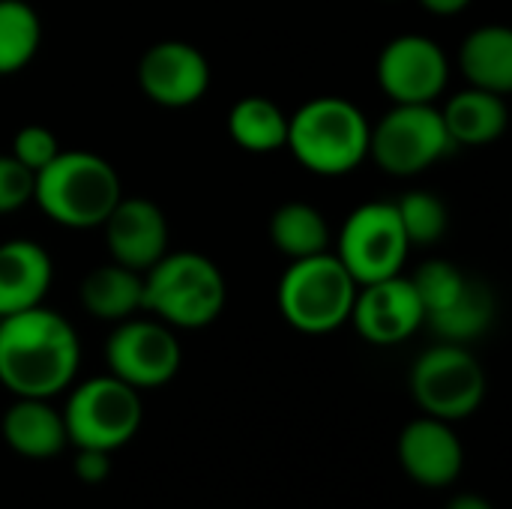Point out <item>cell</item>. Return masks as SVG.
<instances>
[{
    "label": "cell",
    "mask_w": 512,
    "mask_h": 509,
    "mask_svg": "<svg viewBox=\"0 0 512 509\" xmlns=\"http://www.w3.org/2000/svg\"><path fill=\"white\" fill-rule=\"evenodd\" d=\"M81 366L75 327L48 306L0 318V384L21 399H54Z\"/></svg>",
    "instance_id": "cell-1"
},
{
    "label": "cell",
    "mask_w": 512,
    "mask_h": 509,
    "mask_svg": "<svg viewBox=\"0 0 512 509\" xmlns=\"http://www.w3.org/2000/svg\"><path fill=\"white\" fill-rule=\"evenodd\" d=\"M120 198L123 186L114 165L90 150H60L33 174L36 207L72 231L102 228Z\"/></svg>",
    "instance_id": "cell-2"
},
{
    "label": "cell",
    "mask_w": 512,
    "mask_h": 509,
    "mask_svg": "<svg viewBox=\"0 0 512 509\" xmlns=\"http://www.w3.org/2000/svg\"><path fill=\"white\" fill-rule=\"evenodd\" d=\"M372 123L345 96H315L288 117L291 156L318 177H345L369 159Z\"/></svg>",
    "instance_id": "cell-3"
},
{
    "label": "cell",
    "mask_w": 512,
    "mask_h": 509,
    "mask_svg": "<svg viewBox=\"0 0 512 509\" xmlns=\"http://www.w3.org/2000/svg\"><path fill=\"white\" fill-rule=\"evenodd\" d=\"M141 276L144 312L171 330H201L225 312L228 282L201 252H165Z\"/></svg>",
    "instance_id": "cell-4"
},
{
    "label": "cell",
    "mask_w": 512,
    "mask_h": 509,
    "mask_svg": "<svg viewBox=\"0 0 512 509\" xmlns=\"http://www.w3.org/2000/svg\"><path fill=\"white\" fill-rule=\"evenodd\" d=\"M357 282L336 258V252H321L291 261L276 288V303L282 318L306 336H324L348 324Z\"/></svg>",
    "instance_id": "cell-5"
},
{
    "label": "cell",
    "mask_w": 512,
    "mask_h": 509,
    "mask_svg": "<svg viewBox=\"0 0 512 509\" xmlns=\"http://www.w3.org/2000/svg\"><path fill=\"white\" fill-rule=\"evenodd\" d=\"M60 414L75 450L84 447L114 453L138 435L144 405L135 387L114 375H96L72 387Z\"/></svg>",
    "instance_id": "cell-6"
},
{
    "label": "cell",
    "mask_w": 512,
    "mask_h": 509,
    "mask_svg": "<svg viewBox=\"0 0 512 509\" xmlns=\"http://www.w3.org/2000/svg\"><path fill=\"white\" fill-rule=\"evenodd\" d=\"M450 150L453 141L435 102H393V108L369 129V159L393 177H417L441 162Z\"/></svg>",
    "instance_id": "cell-7"
},
{
    "label": "cell",
    "mask_w": 512,
    "mask_h": 509,
    "mask_svg": "<svg viewBox=\"0 0 512 509\" xmlns=\"http://www.w3.org/2000/svg\"><path fill=\"white\" fill-rule=\"evenodd\" d=\"M408 387L423 414L456 423L483 405L486 372L468 345L438 342L414 360Z\"/></svg>",
    "instance_id": "cell-8"
},
{
    "label": "cell",
    "mask_w": 512,
    "mask_h": 509,
    "mask_svg": "<svg viewBox=\"0 0 512 509\" xmlns=\"http://www.w3.org/2000/svg\"><path fill=\"white\" fill-rule=\"evenodd\" d=\"M411 243L393 201H366L348 213L336 237V258L357 285L399 276Z\"/></svg>",
    "instance_id": "cell-9"
},
{
    "label": "cell",
    "mask_w": 512,
    "mask_h": 509,
    "mask_svg": "<svg viewBox=\"0 0 512 509\" xmlns=\"http://www.w3.org/2000/svg\"><path fill=\"white\" fill-rule=\"evenodd\" d=\"M105 363L108 375L120 378L123 384L141 390L165 387L177 378L183 363V348L177 333L150 318H126L114 324L111 336L105 339Z\"/></svg>",
    "instance_id": "cell-10"
},
{
    "label": "cell",
    "mask_w": 512,
    "mask_h": 509,
    "mask_svg": "<svg viewBox=\"0 0 512 509\" xmlns=\"http://www.w3.org/2000/svg\"><path fill=\"white\" fill-rule=\"evenodd\" d=\"M378 84L390 102L432 105L450 81V60L444 48L423 33H402L378 54Z\"/></svg>",
    "instance_id": "cell-11"
},
{
    "label": "cell",
    "mask_w": 512,
    "mask_h": 509,
    "mask_svg": "<svg viewBox=\"0 0 512 509\" xmlns=\"http://www.w3.org/2000/svg\"><path fill=\"white\" fill-rule=\"evenodd\" d=\"M138 87L153 105L189 108L210 90V63L192 42L162 39L138 60Z\"/></svg>",
    "instance_id": "cell-12"
},
{
    "label": "cell",
    "mask_w": 512,
    "mask_h": 509,
    "mask_svg": "<svg viewBox=\"0 0 512 509\" xmlns=\"http://www.w3.org/2000/svg\"><path fill=\"white\" fill-rule=\"evenodd\" d=\"M354 330L363 342L390 348L408 342L420 327H426V315L420 297L408 276H390L357 288L351 318Z\"/></svg>",
    "instance_id": "cell-13"
},
{
    "label": "cell",
    "mask_w": 512,
    "mask_h": 509,
    "mask_svg": "<svg viewBox=\"0 0 512 509\" xmlns=\"http://www.w3.org/2000/svg\"><path fill=\"white\" fill-rule=\"evenodd\" d=\"M399 465L414 483L426 489H447L465 468L462 438L453 423L423 414L399 435Z\"/></svg>",
    "instance_id": "cell-14"
},
{
    "label": "cell",
    "mask_w": 512,
    "mask_h": 509,
    "mask_svg": "<svg viewBox=\"0 0 512 509\" xmlns=\"http://www.w3.org/2000/svg\"><path fill=\"white\" fill-rule=\"evenodd\" d=\"M111 261L144 273L168 252V219L150 198L123 195L102 222Z\"/></svg>",
    "instance_id": "cell-15"
},
{
    "label": "cell",
    "mask_w": 512,
    "mask_h": 509,
    "mask_svg": "<svg viewBox=\"0 0 512 509\" xmlns=\"http://www.w3.org/2000/svg\"><path fill=\"white\" fill-rule=\"evenodd\" d=\"M0 435L12 453H18L21 459H33V462L54 459L69 447L63 414L60 408L51 405V399L15 396V402L3 411Z\"/></svg>",
    "instance_id": "cell-16"
},
{
    "label": "cell",
    "mask_w": 512,
    "mask_h": 509,
    "mask_svg": "<svg viewBox=\"0 0 512 509\" xmlns=\"http://www.w3.org/2000/svg\"><path fill=\"white\" fill-rule=\"evenodd\" d=\"M54 279L51 255L27 240L15 237L0 243V315H15L42 306Z\"/></svg>",
    "instance_id": "cell-17"
},
{
    "label": "cell",
    "mask_w": 512,
    "mask_h": 509,
    "mask_svg": "<svg viewBox=\"0 0 512 509\" xmlns=\"http://www.w3.org/2000/svg\"><path fill=\"white\" fill-rule=\"evenodd\" d=\"M441 117L453 147H483L507 132L510 108H507V96L468 87L447 99Z\"/></svg>",
    "instance_id": "cell-18"
},
{
    "label": "cell",
    "mask_w": 512,
    "mask_h": 509,
    "mask_svg": "<svg viewBox=\"0 0 512 509\" xmlns=\"http://www.w3.org/2000/svg\"><path fill=\"white\" fill-rule=\"evenodd\" d=\"M78 300L90 318L120 324L144 312V276L117 261L99 264L81 279Z\"/></svg>",
    "instance_id": "cell-19"
},
{
    "label": "cell",
    "mask_w": 512,
    "mask_h": 509,
    "mask_svg": "<svg viewBox=\"0 0 512 509\" xmlns=\"http://www.w3.org/2000/svg\"><path fill=\"white\" fill-rule=\"evenodd\" d=\"M459 69L468 87L507 96L512 90V30L507 24H483L459 45Z\"/></svg>",
    "instance_id": "cell-20"
},
{
    "label": "cell",
    "mask_w": 512,
    "mask_h": 509,
    "mask_svg": "<svg viewBox=\"0 0 512 509\" xmlns=\"http://www.w3.org/2000/svg\"><path fill=\"white\" fill-rule=\"evenodd\" d=\"M228 135L246 153H276L288 144V114L267 96H243L228 111Z\"/></svg>",
    "instance_id": "cell-21"
},
{
    "label": "cell",
    "mask_w": 512,
    "mask_h": 509,
    "mask_svg": "<svg viewBox=\"0 0 512 509\" xmlns=\"http://www.w3.org/2000/svg\"><path fill=\"white\" fill-rule=\"evenodd\" d=\"M267 231H270V243L291 261L321 255L330 249L327 216L306 201H288V204L276 207Z\"/></svg>",
    "instance_id": "cell-22"
},
{
    "label": "cell",
    "mask_w": 512,
    "mask_h": 509,
    "mask_svg": "<svg viewBox=\"0 0 512 509\" xmlns=\"http://www.w3.org/2000/svg\"><path fill=\"white\" fill-rule=\"evenodd\" d=\"M495 321V297L486 285L480 282H468V288L459 294V300L453 306H447L444 312H435L426 318V327L441 339V342H453V345H471L480 336L489 333Z\"/></svg>",
    "instance_id": "cell-23"
},
{
    "label": "cell",
    "mask_w": 512,
    "mask_h": 509,
    "mask_svg": "<svg viewBox=\"0 0 512 509\" xmlns=\"http://www.w3.org/2000/svg\"><path fill=\"white\" fill-rule=\"evenodd\" d=\"M42 21L27 0H0V75L21 72L39 51Z\"/></svg>",
    "instance_id": "cell-24"
},
{
    "label": "cell",
    "mask_w": 512,
    "mask_h": 509,
    "mask_svg": "<svg viewBox=\"0 0 512 509\" xmlns=\"http://www.w3.org/2000/svg\"><path fill=\"white\" fill-rule=\"evenodd\" d=\"M393 204H396V213L402 219V228L411 246H435L447 234L450 213L441 195L429 189H414V192H405Z\"/></svg>",
    "instance_id": "cell-25"
},
{
    "label": "cell",
    "mask_w": 512,
    "mask_h": 509,
    "mask_svg": "<svg viewBox=\"0 0 512 509\" xmlns=\"http://www.w3.org/2000/svg\"><path fill=\"white\" fill-rule=\"evenodd\" d=\"M417 297H420V306H423V315H435V312H444L447 306H453L459 300V294L468 288L471 276H465L453 261L447 258H432V261H423L417 267L414 276H408Z\"/></svg>",
    "instance_id": "cell-26"
},
{
    "label": "cell",
    "mask_w": 512,
    "mask_h": 509,
    "mask_svg": "<svg viewBox=\"0 0 512 509\" xmlns=\"http://www.w3.org/2000/svg\"><path fill=\"white\" fill-rule=\"evenodd\" d=\"M63 147H60V138L48 129V126H42V123H27V126H21L18 132H15V138H12V156L27 168V171H39V168H45L57 153H60Z\"/></svg>",
    "instance_id": "cell-27"
},
{
    "label": "cell",
    "mask_w": 512,
    "mask_h": 509,
    "mask_svg": "<svg viewBox=\"0 0 512 509\" xmlns=\"http://www.w3.org/2000/svg\"><path fill=\"white\" fill-rule=\"evenodd\" d=\"M33 201V171H27L12 153H0V216L21 210Z\"/></svg>",
    "instance_id": "cell-28"
},
{
    "label": "cell",
    "mask_w": 512,
    "mask_h": 509,
    "mask_svg": "<svg viewBox=\"0 0 512 509\" xmlns=\"http://www.w3.org/2000/svg\"><path fill=\"white\" fill-rule=\"evenodd\" d=\"M72 471H75V477H78L81 483H87V486H99V483H105V480H108V474H111V453H105V450H84V447H78L75 462H72Z\"/></svg>",
    "instance_id": "cell-29"
},
{
    "label": "cell",
    "mask_w": 512,
    "mask_h": 509,
    "mask_svg": "<svg viewBox=\"0 0 512 509\" xmlns=\"http://www.w3.org/2000/svg\"><path fill=\"white\" fill-rule=\"evenodd\" d=\"M432 15H459L471 6V0H417Z\"/></svg>",
    "instance_id": "cell-30"
},
{
    "label": "cell",
    "mask_w": 512,
    "mask_h": 509,
    "mask_svg": "<svg viewBox=\"0 0 512 509\" xmlns=\"http://www.w3.org/2000/svg\"><path fill=\"white\" fill-rule=\"evenodd\" d=\"M444 509H495L483 495H477V492H465V495H456L450 504Z\"/></svg>",
    "instance_id": "cell-31"
},
{
    "label": "cell",
    "mask_w": 512,
    "mask_h": 509,
    "mask_svg": "<svg viewBox=\"0 0 512 509\" xmlns=\"http://www.w3.org/2000/svg\"><path fill=\"white\" fill-rule=\"evenodd\" d=\"M387 3H396V0H387Z\"/></svg>",
    "instance_id": "cell-32"
},
{
    "label": "cell",
    "mask_w": 512,
    "mask_h": 509,
    "mask_svg": "<svg viewBox=\"0 0 512 509\" xmlns=\"http://www.w3.org/2000/svg\"><path fill=\"white\" fill-rule=\"evenodd\" d=\"M0 318H3V315H0Z\"/></svg>",
    "instance_id": "cell-33"
}]
</instances>
